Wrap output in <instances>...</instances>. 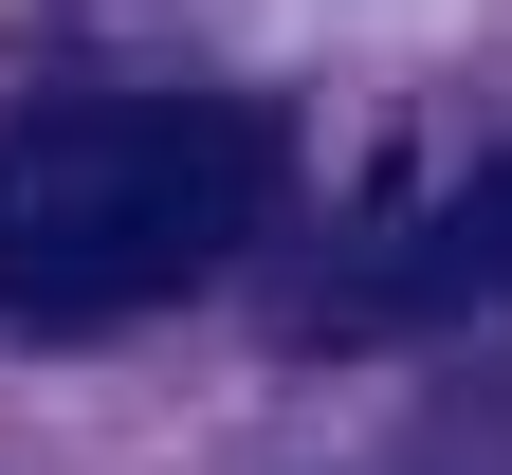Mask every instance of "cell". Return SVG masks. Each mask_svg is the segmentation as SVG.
Segmentation results:
<instances>
[{
    "label": "cell",
    "mask_w": 512,
    "mask_h": 475,
    "mask_svg": "<svg viewBox=\"0 0 512 475\" xmlns=\"http://www.w3.org/2000/svg\"><path fill=\"white\" fill-rule=\"evenodd\" d=\"M275 201V110L238 92H55L0 128V329H128L202 293Z\"/></svg>",
    "instance_id": "cell-1"
},
{
    "label": "cell",
    "mask_w": 512,
    "mask_h": 475,
    "mask_svg": "<svg viewBox=\"0 0 512 475\" xmlns=\"http://www.w3.org/2000/svg\"><path fill=\"white\" fill-rule=\"evenodd\" d=\"M458 311H512V147L439 201V220H384L330 293H311V329L330 348H384V329H458Z\"/></svg>",
    "instance_id": "cell-2"
}]
</instances>
